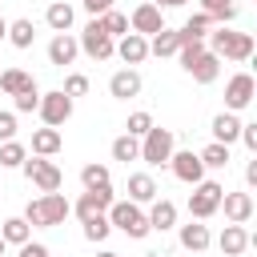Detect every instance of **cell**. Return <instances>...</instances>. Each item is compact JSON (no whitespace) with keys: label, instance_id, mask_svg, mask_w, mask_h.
Returning a JSON list of instances; mask_svg holds the SVG:
<instances>
[{"label":"cell","instance_id":"37","mask_svg":"<svg viewBox=\"0 0 257 257\" xmlns=\"http://www.w3.org/2000/svg\"><path fill=\"white\" fill-rule=\"evenodd\" d=\"M64 96H84L88 92V76H80V72H72L68 80H64V88H60Z\"/></svg>","mask_w":257,"mask_h":257},{"label":"cell","instance_id":"26","mask_svg":"<svg viewBox=\"0 0 257 257\" xmlns=\"http://www.w3.org/2000/svg\"><path fill=\"white\" fill-rule=\"evenodd\" d=\"M32 153H36V157L60 153V133H56V128H36V133H32Z\"/></svg>","mask_w":257,"mask_h":257},{"label":"cell","instance_id":"30","mask_svg":"<svg viewBox=\"0 0 257 257\" xmlns=\"http://www.w3.org/2000/svg\"><path fill=\"white\" fill-rule=\"evenodd\" d=\"M197 157H201L205 169H225V165H229V145H217V141H213V145H205Z\"/></svg>","mask_w":257,"mask_h":257},{"label":"cell","instance_id":"47","mask_svg":"<svg viewBox=\"0 0 257 257\" xmlns=\"http://www.w3.org/2000/svg\"><path fill=\"white\" fill-rule=\"evenodd\" d=\"M0 257H4V237H0Z\"/></svg>","mask_w":257,"mask_h":257},{"label":"cell","instance_id":"24","mask_svg":"<svg viewBox=\"0 0 257 257\" xmlns=\"http://www.w3.org/2000/svg\"><path fill=\"white\" fill-rule=\"evenodd\" d=\"M181 245H185L189 253H201V249H209V229H205L201 221H189V225H181Z\"/></svg>","mask_w":257,"mask_h":257},{"label":"cell","instance_id":"32","mask_svg":"<svg viewBox=\"0 0 257 257\" xmlns=\"http://www.w3.org/2000/svg\"><path fill=\"white\" fill-rule=\"evenodd\" d=\"M24 157H28V153H24L20 141H4V145H0V165H4V169H20Z\"/></svg>","mask_w":257,"mask_h":257},{"label":"cell","instance_id":"10","mask_svg":"<svg viewBox=\"0 0 257 257\" xmlns=\"http://www.w3.org/2000/svg\"><path fill=\"white\" fill-rule=\"evenodd\" d=\"M108 205H112V185H108V189H84V197L72 205V213H76L80 221H92V217H104Z\"/></svg>","mask_w":257,"mask_h":257},{"label":"cell","instance_id":"38","mask_svg":"<svg viewBox=\"0 0 257 257\" xmlns=\"http://www.w3.org/2000/svg\"><path fill=\"white\" fill-rule=\"evenodd\" d=\"M40 104V92H36V84L32 88H24V92H16V112H32Z\"/></svg>","mask_w":257,"mask_h":257},{"label":"cell","instance_id":"45","mask_svg":"<svg viewBox=\"0 0 257 257\" xmlns=\"http://www.w3.org/2000/svg\"><path fill=\"white\" fill-rule=\"evenodd\" d=\"M4 36H8V20L0 16V40H4Z\"/></svg>","mask_w":257,"mask_h":257},{"label":"cell","instance_id":"1","mask_svg":"<svg viewBox=\"0 0 257 257\" xmlns=\"http://www.w3.org/2000/svg\"><path fill=\"white\" fill-rule=\"evenodd\" d=\"M68 213H72V205L64 201V193H40L36 201H28L24 221L36 225V229H52V225H60Z\"/></svg>","mask_w":257,"mask_h":257},{"label":"cell","instance_id":"36","mask_svg":"<svg viewBox=\"0 0 257 257\" xmlns=\"http://www.w3.org/2000/svg\"><path fill=\"white\" fill-rule=\"evenodd\" d=\"M124 128H128V137H145V133L153 128V116H149V112H133Z\"/></svg>","mask_w":257,"mask_h":257},{"label":"cell","instance_id":"5","mask_svg":"<svg viewBox=\"0 0 257 257\" xmlns=\"http://www.w3.org/2000/svg\"><path fill=\"white\" fill-rule=\"evenodd\" d=\"M221 197H225V189H221L217 181H197V189L189 193V217H193V221L213 217V213L221 209Z\"/></svg>","mask_w":257,"mask_h":257},{"label":"cell","instance_id":"4","mask_svg":"<svg viewBox=\"0 0 257 257\" xmlns=\"http://www.w3.org/2000/svg\"><path fill=\"white\" fill-rule=\"evenodd\" d=\"M173 145H177L173 128H161V124H153V128L141 137V161H145V165H169V157H173Z\"/></svg>","mask_w":257,"mask_h":257},{"label":"cell","instance_id":"46","mask_svg":"<svg viewBox=\"0 0 257 257\" xmlns=\"http://www.w3.org/2000/svg\"><path fill=\"white\" fill-rule=\"evenodd\" d=\"M96 257H120V253H112V249H104V253H96Z\"/></svg>","mask_w":257,"mask_h":257},{"label":"cell","instance_id":"33","mask_svg":"<svg viewBox=\"0 0 257 257\" xmlns=\"http://www.w3.org/2000/svg\"><path fill=\"white\" fill-rule=\"evenodd\" d=\"M96 20L104 24V32H108V36H124V32H128V16H124V12H116V8H108V12H104V16H96Z\"/></svg>","mask_w":257,"mask_h":257},{"label":"cell","instance_id":"42","mask_svg":"<svg viewBox=\"0 0 257 257\" xmlns=\"http://www.w3.org/2000/svg\"><path fill=\"white\" fill-rule=\"evenodd\" d=\"M16 257H48V249H44V245H36V241H24Z\"/></svg>","mask_w":257,"mask_h":257},{"label":"cell","instance_id":"18","mask_svg":"<svg viewBox=\"0 0 257 257\" xmlns=\"http://www.w3.org/2000/svg\"><path fill=\"white\" fill-rule=\"evenodd\" d=\"M116 56H120L124 64H141V60L149 56V40H145V36H137V32H124V36H120V44H116Z\"/></svg>","mask_w":257,"mask_h":257},{"label":"cell","instance_id":"9","mask_svg":"<svg viewBox=\"0 0 257 257\" xmlns=\"http://www.w3.org/2000/svg\"><path fill=\"white\" fill-rule=\"evenodd\" d=\"M36 112H40V120H44L48 128H60V124L72 116V96H64V92H44L40 104H36Z\"/></svg>","mask_w":257,"mask_h":257},{"label":"cell","instance_id":"21","mask_svg":"<svg viewBox=\"0 0 257 257\" xmlns=\"http://www.w3.org/2000/svg\"><path fill=\"white\" fill-rule=\"evenodd\" d=\"M145 217H149V229L165 233V229H173V225H177V205L161 197V201H153V209H149Z\"/></svg>","mask_w":257,"mask_h":257},{"label":"cell","instance_id":"31","mask_svg":"<svg viewBox=\"0 0 257 257\" xmlns=\"http://www.w3.org/2000/svg\"><path fill=\"white\" fill-rule=\"evenodd\" d=\"M32 36H36V28H32V20H24V16L8 24V40H12L16 48H28V44H32Z\"/></svg>","mask_w":257,"mask_h":257},{"label":"cell","instance_id":"17","mask_svg":"<svg viewBox=\"0 0 257 257\" xmlns=\"http://www.w3.org/2000/svg\"><path fill=\"white\" fill-rule=\"evenodd\" d=\"M221 205H225V217H229L233 225H245V221L253 217V197H249V193H225Z\"/></svg>","mask_w":257,"mask_h":257},{"label":"cell","instance_id":"16","mask_svg":"<svg viewBox=\"0 0 257 257\" xmlns=\"http://www.w3.org/2000/svg\"><path fill=\"white\" fill-rule=\"evenodd\" d=\"M108 92H112L116 100H128V96H137V92H141V72H137V68H120V72H112V80H108Z\"/></svg>","mask_w":257,"mask_h":257},{"label":"cell","instance_id":"29","mask_svg":"<svg viewBox=\"0 0 257 257\" xmlns=\"http://www.w3.org/2000/svg\"><path fill=\"white\" fill-rule=\"evenodd\" d=\"M137 157H141V141H137V137L124 133V137L112 141V161H124V165H128V161H137Z\"/></svg>","mask_w":257,"mask_h":257},{"label":"cell","instance_id":"25","mask_svg":"<svg viewBox=\"0 0 257 257\" xmlns=\"http://www.w3.org/2000/svg\"><path fill=\"white\" fill-rule=\"evenodd\" d=\"M32 84H36V80H32V76H28L24 68H4V72H0V88H4L8 96L24 92V88H32Z\"/></svg>","mask_w":257,"mask_h":257},{"label":"cell","instance_id":"14","mask_svg":"<svg viewBox=\"0 0 257 257\" xmlns=\"http://www.w3.org/2000/svg\"><path fill=\"white\" fill-rule=\"evenodd\" d=\"M76 52H80V44H76V36H68V32H56L52 36V44H48V60L52 64H72L76 60Z\"/></svg>","mask_w":257,"mask_h":257},{"label":"cell","instance_id":"44","mask_svg":"<svg viewBox=\"0 0 257 257\" xmlns=\"http://www.w3.org/2000/svg\"><path fill=\"white\" fill-rule=\"evenodd\" d=\"M153 4H157V8H181L185 0H153Z\"/></svg>","mask_w":257,"mask_h":257},{"label":"cell","instance_id":"20","mask_svg":"<svg viewBox=\"0 0 257 257\" xmlns=\"http://www.w3.org/2000/svg\"><path fill=\"white\" fill-rule=\"evenodd\" d=\"M237 137H241L237 112H217V116H213V141H217V145H233Z\"/></svg>","mask_w":257,"mask_h":257},{"label":"cell","instance_id":"3","mask_svg":"<svg viewBox=\"0 0 257 257\" xmlns=\"http://www.w3.org/2000/svg\"><path fill=\"white\" fill-rule=\"evenodd\" d=\"M104 217H108V225H112V229H120V233H124V237H133V241H141V237H149V233H153V229H149V217H145L133 201H112Z\"/></svg>","mask_w":257,"mask_h":257},{"label":"cell","instance_id":"23","mask_svg":"<svg viewBox=\"0 0 257 257\" xmlns=\"http://www.w3.org/2000/svg\"><path fill=\"white\" fill-rule=\"evenodd\" d=\"M181 44H185V40H181V28H161V32L153 36L149 52H153V56H173Z\"/></svg>","mask_w":257,"mask_h":257},{"label":"cell","instance_id":"12","mask_svg":"<svg viewBox=\"0 0 257 257\" xmlns=\"http://www.w3.org/2000/svg\"><path fill=\"white\" fill-rule=\"evenodd\" d=\"M169 165H173V177H177V181H185V185H197V181H205V165H201V157H197L193 149H185V153H173V157H169Z\"/></svg>","mask_w":257,"mask_h":257},{"label":"cell","instance_id":"39","mask_svg":"<svg viewBox=\"0 0 257 257\" xmlns=\"http://www.w3.org/2000/svg\"><path fill=\"white\" fill-rule=\"evenodd\" d=\"M16 137V112H0V141Z\"/></svg>","mask_w":257,"mask_h":257},{"label":"cell","instance_id":"34","mask_svg":"<svg viewBox=\"0 0 257 257\" xmlns=\"http://www.w3.org/2000/svg\"><path fill=\"white\" fill-rule=\"evenodd\" d=\"M80 181H84V189H108V169L104 165H84Z\"/></svg>","mask_w":257,"mask_h":257},{"label":"cell","instance_id":"35","mask_svg":"<svg viewBox=\"0 0 257 257\" xmlns=\"http://www.w3.org/2000/svg\"><path fill=\"white\" fill-rule=\"evenodd\" d=\"M108 229H112L108 217H92V221H84V237H88V241H104Z\"/></svg>","mask_w":257,"mask_h":257},{"label":"cell","instance_id":"6","mask_svg":"<svg viewBox=\"0 0 257 257\" xmlns=\"http://www.w3.org/2000/svg\"><path fill=\"white\" fill-rule=\"evenodd\" d=\"M76 44H80V48H84V52H88L92 60H108V56L116 52V40H112V36L104 32V24H100L96 16H92V20L84 24V32H80V40H76Z\"/></svg>","mask_w":257,"mask_h":257},{"label":"cell","instance_id":"41","mask_svg":"<svg viewBox=\"0 0 257 257\" xmlns=\"http://www.w3.org/2000/svg\"><path fill=\"white\" fill-rule=\"evenodd\" d=\"M84 4V12H92V16H104L108 8H112V0H80Z\"/></svg>","mask_w":257,"mask_h":257},{"label":"cell","instance_id":"43","mask_svg":"<svg viewBox=\"0 0 257 257\" xmlns=\"http://www.w3.org/2000/svg\"><path fill=\"white\" fill-rule=\"evenodd\" d=\"M245 181H249V185H257V161H249V169H245Z\"/></svg>","mask_w":257,"mask_h":257},{"label":"cell","instance_id":"8","mask_svg":"<svg viewBox=\"0 0 257 257\" xmlns=\"http://www.w3.org/2000/svg\"><path fill=\"white\" fill-rule=\"evenodd\" d=\"M253 96H257V80H253L249 72L229 76V84H225V108H229V112L249 108V100H253Z\"/></svg>","mask_w":257,"mask_h":257},{"label":"cell","instance_id":"28","mask_svg":"<svg viewBox=\"0 0 257 257\" xmlns=\"http://www.w3.org/2000/svg\"><path fill=\"white\" fill-rule=\"evenodd\" d=\"M201 12L213 20V24H229L237 16V4L233 0H201Z\"/></svg>","mask_w":257,"mask_h":257},{"label":"cell","instance_id":"19","mask_svg":"<svg viewBox=\"0 0 257 257\" xmlns=\"http://www.w3.org/2000/svg\"><path fill=\"white\" fill-rule=\"evenodd\" d=\"M157 193L161 189H157V181L149 173H133L128 177V201L133 205H149V201H157Z\"/></svg>","mask_w":257,"mask_h":257},{"label":"cell","instance_id":"2","mask_svg":"<svg viewBox=\"0 0 257 257\" xmlns=\"http://www.w3.org/2000/svg\"><path fill=\"white\" fill-rule=\"evenodd\" d=\"M209 52L217 60H249L253 56V36L249 32H233V28H217L209 32Z\"/></svg>","mask_w":257,"mask_h":257},{"label":"cell","instance_id":"15","mask_svg":"<svg viewBox=\"0 0 257 257\" xmlns=\"http://www.w3.org/2000/svg\"><path fill=\"white\" fill-rule=\"evenodd\" d=\"M185 72H189L197 84H213V80H217V72H221V60H217V56L205 48V52H201L193 64H185Z\"/></svg>","mask_w":257,"mask_h":257},{"label":"cell","instance_id":"7","mask_svg":"<svg viewBox=\"0 0 257 257\" xmlns=\"http://www.w3.org/2000/svg\"><path fill=\"white\" fill-rule=\"evenodd\" d=\"M20 169H24V177H28L40 193H56V189H60V169H56L52 161H44V157H32V161H28V157H24Z\"/></svg>","mask_w":257,"mask_h":257},{"label":"cell","instance_id":"22","mask_svg":"<svg viewBox=\"0 0 257 257\" xmlns=\"http://www.w3.org/2000/svg\"><path fill=\"white\" fill-rule=\"evenodd\" d=\"M44 20H48V28H52V32H68V28H72V20H76V12H72V4L56 0V4H48Z\"/></svg>","mask_w":257,"mask_h":257},{"label":"cell","instance_id":"27","mask_svg":"<svg viewBox=\"0 0 257 257\" xmlns=\"http://www.w3.org/2000/svg\"><path fill=\"white\" fill-rule=\"evenodd\" d=\"M28 233H32V225H28L24 217H8V221L0 225V237H4V245H24V241H28Z\"/></svg>","mask_w":257,"mask_h":257},{"label":"cell","instance_id":"11","mask_svg":"<svg viewBox=\"0 0 257 257\" xmlns=\"http://www.w3.org/2000/svg\"><path fill=\"white\" fill-rule=\"evenodd\" d=\"M128 28H133L137 36H157V32L165 28V16H161L157 4H137L133 16H128Z\"/></svg>","mask_w":257,"mask_h":257},{"label":"cell","instance_id":"13","mask_svg":"<svg viewBox=\"0 0 257 257\" xmlns=\"http://www.w3.org/2000/svg\"><path fill=\"white\" fill-rule=\"evenodd\" d=\"M217 245H221V253H225V257H241V253L253 245V237H249V229H245V225H225V233H221V241H217Z\"/></svg>","mask_w":257,"mask_h":257},{"label":"cell","instance_id":"40","mask_svg":"<svg viewBox=\"0 0 257 257\" xmlns=\"http://www.w3.org/2000/svg\"><path fill=\"white\" fill-rule=\"evenodd\" d=\"M237 141H245V149L257 153V124H241V137H237Z\"/></svg>","mask_w":257,"mask_h":257}]
</instances>
